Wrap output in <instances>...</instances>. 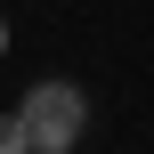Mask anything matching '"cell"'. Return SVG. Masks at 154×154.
Wrapping results in <instances>:
<instances>
[{
    "instance_id": "cell-1",
    "label": "cell",
    "mask_w": 154,
    "mask_h": 154,
    "mask_svg": "<svg viewBox=\"0 0 154 154\" xmlns=\"http://www.w3.org/2000/svg\"><path fill=\"white\" fill-rule=\"evenodd\" d=\"M16 122H24V154H73L81 130H89V97L73 81H32Z\"/></svg>"
},
{
    "instance_id": "cell-2",
    "label": "cell",
    "mask_w": 154,
    "mask_h": 154,
    "mask_svg": "<svg viewBox=\"0 0 154 154\" xmlns=\"http://www.w3.org/2000/svg\"><path fill=\"white\" fill-rule=\"evenodd\" d=\"M0 154H24V122L16 114H0Z\"/></svg>"
},
{
    "instance_id": "cell-3",
    "label": "cell",
    "mask_w": 154,
    "mask_h": 154,
    "mask_svg": "<svg viewBox=\"0 0 154 154\" xmlns=\"http://www.w3.org/2000/svg\"><path fill=\"white\" fill-rule=\"evenodd\" d=\"M0 57H8V24H0Z\"/></svg>"
}]
</instances>
